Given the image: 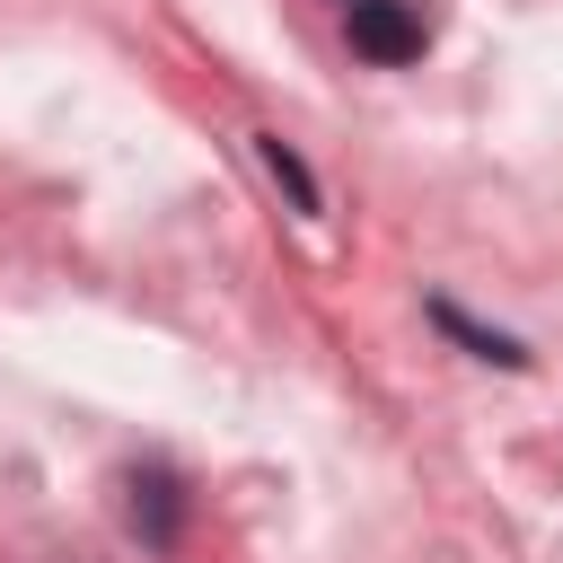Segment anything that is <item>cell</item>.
I'll use <instances>...</instances> for the list:
<instances>
[{
  "instance_id": "6da1fadb",
  "label": "cell",
  "mask_w": 563,
  "mask_h": 563,
  "mask_svg": "<svg viewBox=\"0 0 563 563\" xmlns=\"http://www.w3.org/2000/svg\"><path fill=\"white\" fill-rule=\"evenodd\" d=\"M123 519H132L141 545H176V528H185V484H176L167 466H132V475H123Z\"/></svg>"
},
{
  "instance_id": "7a4b0ae2",
  "label": "cell",
  "mask_w": 563,
  "mask_h": 563,
  "mask_svg": "<svg viewBox=\"0 0 563 563\" xmlns=\"http://www.w3.org/2000/svg\"><path fill=\"white\" fill-rule=\"evenodd\" d=\"M352 44L369 62H413L422 53V18L405 0H352Z\"/></svg>"
},
{
  "instance_id": "3957f363",
  "label": "cell",
  "mask_w": 563,
  "mask_h": 563,
  "mask_svg": "<svg viewBox=\"0 0 563 563\" xmlns=\"http://www.w3.org/2000/svg\"><path fill=\"white\" fill-rule=\"evenodd\" d=\"M431 325H440L449 343H466L475 361H493V369H528V343H519V334H501V325H475L457 299H431Z\"/></svg>"
},
{
  "instance_id": "277c9868",
  "label": "cell",
  "mask_w": 563,
  "mask_h": 563,
  "mask_svg": "<svg viewBox=\"0 0 563 563\" xmlns=\"http://www.w3.org/2000/svg\"><path fill=\"white\" fill-rule=\"evenodd\" d=\"M255 158H264V167H273V185H282V194H290V202H299V211H317V176H308V167H299V150H290V141H282V132H255Z\"/></svg>"
},
{
  "instance_id": "5b68a950",
  "label": "cell",
  "mask_w": 563,
  "mask_h": 563,
  "mask_svg": "<svg viewBox=\"0 0 563 563\" xmlns=\"http://www.w3.org/2000/svg\"><path fill=\"white\" fill-rule=\"evenodd\" d=\"M343 9H352V0H343Z\"/></svg>"
}]
</instances>
